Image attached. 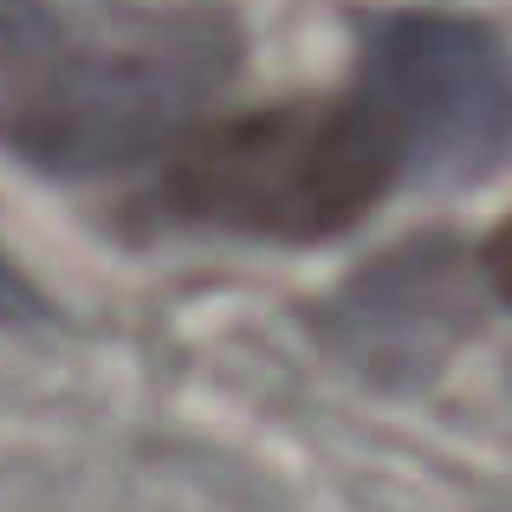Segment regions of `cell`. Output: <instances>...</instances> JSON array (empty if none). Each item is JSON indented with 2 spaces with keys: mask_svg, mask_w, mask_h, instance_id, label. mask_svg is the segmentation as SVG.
Returning a JSON list of instances; mask_svg holds the SVG:
<instances>
[{
  "mask_svg": "<svg viewBox=\"0 0 512 512\" xmlns=\"http://www.w3.org/2000/svg\"><path fill=\"white\" fill-rule=\"evenodd\" d=\"M234 72L221 13L0 0V143L33 169L104 175L163 156Z\"/></svg>",
  "mask_w": 512,
  "mask_h": 512,
  "instance_id": "6da1fadb",
  "label": "cell"
},
{
  "mask_svg": "<svg viewBox=\"0 0 512 512\" xmlns=\"http://www.w3.org/2000/svg\"><path fill=\"white\" fill-rule=\"evenodd\" d=\"M402 182V156L383 117L350 85L338 104H279L214 130L169 175L163 214L195 227L260 240H325L344 234L383 188Z\"/></svg>",
  "mask_w": 512,
  "mask_h": 512,
  "instance_id": "7a4b0ae2",
  "label": "cell"
},
{
  "mask_svg": "<svg viewBox=\"0 0 512 512\" xmlns=\"http://www.w3.org/2000/svg\"><path fill=\"white\" fill-rule=\"evenodd\" d=\"M357 91L396 143L402 182H467L512 150V59L487 26L389 13L363 33Z\"/></svg>",
  "mask_w": 512,
  "mask_h": 512,
  "instance_id": "3957f363",
  "label": "cell"
},
{
  "mask_svg": "<svg viewBox=\"0 0 512 512\" xmlns=\"http://www.w3.org/2000/svg\"><path fill=\"white\" fill-rule=\"evenodd\" d=\"M39 305H33V292L20 286V279L7 273V266H0V325H20V318H33Z\"/></svg>",
  "mask_w": 512,
  "mask_h": 512,
  "instance_id": "277c9868",
  "label": "cell"
}]
</instances>
